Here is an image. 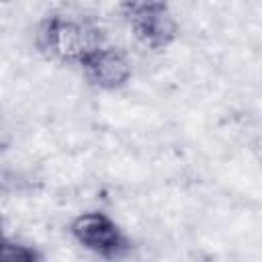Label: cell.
<instances>
[{"mask_svg": "<svg viewBox=\"0 0 262 262\" xmlns=\"http://www.w3.org/2000/svg\"><path fill=\"white\" fill-rule=\"evenodd\" d=\"M39 45L53 57L78 63L102 47L98 29L66 16H51L41 25Z\"/></svg>", "mask_w": 262, "mask_h": 262, "instance_id": "obj_1", "label": "cell"}, {"mask_svg": "<svg viewBox=\"0 0 262 262\" xmlns=\"http://www.w3.org/2000/svg\"><path fill=\"white\" fill-rule=\"evenodd\" d=\"M123 10L135 37L147 47L162 49L176 37V23L164 2H127Z\"/></svg>", "mask_w": 262, "mask_h": 262, "instance_id": "obj_2", "label": "cell"}, {"mask_svg": "<svg viewBox=\"0 0 262 262\" xmlns=\"http://www.w3.org/2000/svg\"><path fill=\"white\" fill-rule=\"evenodd\" d=\"M72 233L84 248H88L104 258H117L125 250V239H123L119 227L104 213L80 215L72 223Z\"/></svg>", "mask_w": 262, "mask_h": 262, "instance_id": "obj_3", "label": "cell"}, {"mask_svg": "<svg viewBox=\"0 0 262 262\" xmlns=\"http://www.w3.org/2000/svg\"><path fill=\"white\" fill-rule=\"evenodd\" d=\"M80 66H84L90 80L102 88H119L127 82L131 74L129 59L121 51L108 49V47L96 49Z\"/></svg>", "mask_w": 262, "mask_h": 262, "instance_id": "obj_4", "label": "cell"}, {"mask_svg": "<svg viewBox=\"0 0 262 262\" xmlns=\"http://www.w3.org/2000/svg\"><path fill=\"white\" fill-rule=\"evenodd\" d=\"M0 262H39V258L37 252L27 246L0 242Z\"/></svg>", "mask_w": 262, "mask_h": 262, "instance_id": "obj_5", "label": "cell"}, {"mask_svg": "<svg viewBox=\"0 0 262 262\" xmlns=\"http://www.w3.org/2000/svg\"><path fill=\"white\" fill-rule=\"evenodd\" d=\"M0 242H2V233H0Z\"/></svg>", "mask_w": 262, "mask_h": 262, "instance_id": "obj_6", "label": "cell"}]
</instances>
